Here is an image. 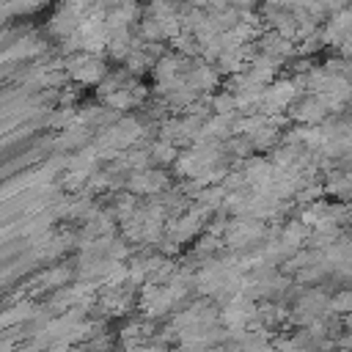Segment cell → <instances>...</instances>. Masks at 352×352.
Returning a JSON list of instances; mask_svg holds the SVG:
<instances>
[{
	"label": "cell",
	"instance_id": "6da1fadb",
	"mask_svg": "<svg viewBox=\"0 0 352 352\" xmlns=\"http://www.w3.org/2000/svg\"><path fill=\"white\" fill-rule=\"evenodd\" d=\"M324 104L319 102V96H311V99H305V102H300L297 104V110H294V118L297 121H308V124H316V121H322L324 118Z\"/></svg>",
	"mask_w": 352,
	"mask_h": 352
}]
</instances>
